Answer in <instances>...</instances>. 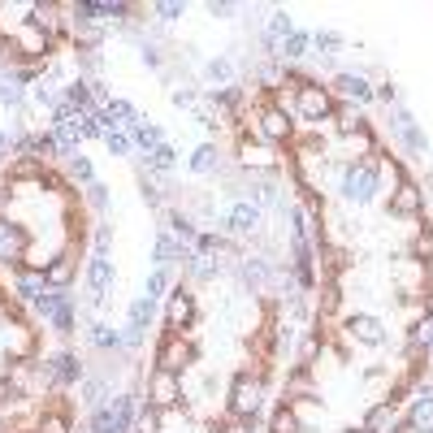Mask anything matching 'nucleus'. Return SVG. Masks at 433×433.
Instances as JSON below:
<instances>
[{
  "mask_svg": "<svg viewBox=\"0 0 433 433\" xmlns=\"http://www.w3.org/2000/svg\"><path fill=\"white\" fill-rule=\"evenodd\" d=\"M308 44H312V39L303 35V30H295V35L282 44V52H286V57H303V48H308Z\"/></svg>",
  "mask_w": 433,
  "mask_h": 433,
  "instance_id": "obj_27",
  "label": "nucleus"
},
{
  "mask_svg": "<svg viewBox=\"0 0 433 433\" xmlns=\"http://www.w3.org/2000/svg\"><path fill=\"white\" fill-rule=\"evenodd\" d=\"M148 165H152V169H169V165H173V148H169V143L152 148V152H148Z\"/></svg>",
  "mask_w": 433,
  "mask_h": 433,
  "instance_id": "obj_25",
  "label": "nucleus"
},
{
  "mask_svg": "<svg viewBox=\"0 0 433 433\" xmlns=\"http://www.w3.org/2000/svg\"><path fill=\"white\" fill-rule=\"evenodd\" d=\"M48 282H52V286H66L70 278H74V264L70 260H57V264H48V273H44Z\"/></svg>",
  "mask_w": 433,
  "mask_h": 433,
  "instance_id": "obj_20",
  "label": "nucleus"
},
{
  "mask_svg": "<svg viewBox=\"0 0 433 433\" xmlns=\"http://www.w3.org/2000/svg\"><path fill=\"white\" fill-rule=\"evenodd\" d=\"M13 394H18L13 386H0V403H5V398H13Z\"/></svg>",
  "mask_w": 433,
  "mask_h": 433,
  "instance_id": "obj_51",
  "label": "nucleus"
},
{
  "mask_svg": "<svg viewBox=\"0 0 433 433\" xmlns=\"http://www.w3.org/2000/svg\"><path fill=\"white\" fill-rule=\"evenodd\" d=\"M91 204H108V191L100 182H91Z\"/></svg>",
  "mask_w": 433,
  "mask_h": 433,
  "instance_id": "obj_49",
  "label": "nucleus"
},
{
  "mask_svg": "<svg viewBox=\"0 0 433 433\" xmlns=\"http://www.w3.org/2000/svg\"><path fill=\"white\" fill-rule=\"evenodd\" d=\"M0 148H5V135H0Z\"/></svg>",
  "mask_w": 433,
  "mask_h": 433,
  "instance_id": "obj_53",
  "label": "nucleus"
},
{
  "mask_svg": "<svg viewBox=\"0 0 433 433\" xmlns=\"http://www.w3.org/2000/svg\"><path fill=\"white\" fill-rule=\"evenodd\" d=\"M83 398H87L91 407H100V398H104V386H100V381H87V386H83Z\"/></svg>",
  "mask_w": 433,
  "mask_h": 433,
  "instance_id": "obj_37",
  "label": "nucleus"
},
{
  "mask_svg": "<svg viewBox=\"0 0 433 433\" xmlns=\"http://www.w3.org/2000/svg\"><path fill=\"white\" fill-rule=\"evenodd\" d=\"M104 139H108V152H113V156H126V152H131V139H126V135H117V131H108Z\"/></svg>",
  "mask_w": 433,
  "mask_h": 433,
  "instance_id": "obj_31",
  "label": "nucleus"
},
{
  "mask_svg": "<svg viewBox=\"0 0 433 433\" xmlns=\"http://www.w3.org/2000/svg\"><path fill=\"white\" fill-rule=\"evenodd\" d=\"M87 282H91L95 299H104V295H108V286H113V264H108V256H95V260H91Z\"/></svg>",
  "mask_w": 433,
  "mask_h": 433,
  "instance_id": "obj_6",
  "label": "nucleus"
},
{
  "mask_svg": "<svg viewBox=\"0 0 433 433\" xmlns=\"http://www.w3.org/2000/svg\"><path fill=\"white\" fill-rule=\"evenodd\" d=\"M169 226H173V234H178V238H195V230H191V221H182V217H173Z\"/></svg>",
  "mask_w": 433,
  "mask_h": 433,
  "instance_id": "obj_40",
  "label": "nucleus"
},
{
  "mask_svg": "<svg viewBox=\"0 0 433 433\" xmlns=\"http://www.w3.org/2000/svg\"><path fill=\"white\" fill-rule=\"evenodd\" d=\"M230 403H234V412L238 416H251L256 407H260V381H256V377H234V398H230Z\"/></svg>",
  "mask_w": 433,
  "mask_h": 433,
  "instance_id": "obj_4",
  "label": "nucleus"
},
{
  "mask_svg": "<svg viewBox=\"0 0 433 433\" xmlns=\"http://www.w3.org/2000/svg\"><path fill=\"white\" fill-rule=\"evenodd\" d=\"M273 433H299V416H295L291 407H282V412L273 416Z\"/></svg>",
  "mask_w": 433,
  "mask_h": 433,
  "instance_id": "obj_23",
  "label": "nucleus"
},
{
  "mask_svg": "<svg viewBox=\"0 0 433 433\" xmlns=\"http://www.w3.org/2000/svg\"><path fill=\"white\" fill-rule=\"evenodd\" d=\"M87 95H91V91H87V83H70V91H66V100H70V108H74V104H78V108H83V104H87Z\"/></svg>",
  "mask_w": 433,
  "mask_h": 433,
  "instance_id": "obj_33",
  "label": "nucleus"
},
{
  "mask_svg": "<svg viewBox=\"0 0 433 433\" xmlns=\"http://www.w3.org/2000/svg\"><path fill=\"white\" fill-rule=\"evenodd\" d=\"M260 131H264V139H286V135H291V122H286V113H282V108H269V113L260 117Z\"/></svg>",
  "mask_w": 433,
  "mask_h": 433,
  "instance_id": "obj_11",
  "label": "nucleus"
},
{
  "mask_svg": "<svg viewBox=\"0 0 433 433\" xmlns=\"http://www.w3.org/2000/svg\"><path fill=\"white\" fill-rule=\"evenodd\" d=\"M52 325H57V329H70V325H74V312H70V303H61V308H57Z\"/></svg>",
  "mask_w": 433,
  "mask_h": 433,
  "instance_id": "obj_38",
  "label": "nucleus"
},
{
  "mask_svg": "<svg viewBox=\"0 0 433 433\" xmlns=\"http://www.w3.org/2000/svg\"><path fill=\"white\" fill-rule=\"evenodd\" d=\"M70 169H74V178L91 182V160H87V156H70Z\"/></svg>",
  "mask_w": 433,
  "mask_h": 433,
  "instance_id": "obj_35",
  "label": "nucleus"
},
{
  "mask_svg": "<svg viewBox=\"0 0 433 433\" xmlns=\"http://www.w3.org/2000/svg\"><path fill=\"white\" fill-rule=\"evenodd\" d=\"M61 303H66V299H61V295H52V291H44V295H35V308H39V316H48V320H52V316H57V308H61Z\"/></svg>",
  "mask_w": 433,
  "mask_h": 433,
  "instance_id": "obj_22",
  "label": "nucleus"
},
{
  "mask_svg": "<svg viewBox=\"0 0 433 433\" xmlns=\"http://www.w3.org/2000/svg\"><path fill=\"white\" fill-rule=\"evenodd\" d=\"M152 403L156 407H173L178 403V373H165V368H160V373L152 377Z\"/></svg>",
  "mask_w": 433,
  "mask_h": 433,
  "instance_id": "obj_5",
  "label": "nucleus"
},
{
  "mask_svg": "<svg viewBox=\"0 0 433 433\" xmlns=\"http://www.w3.org/2000/svg\"><path fill=\"white\" fill-rule=\"evenodd\" d=\"M338 91L347 95V100H360V104L373 100V91H368V83H364L360 74H343V78H338Z\"/></svg>",
  "mask_w": 433,
  "mask_h": 433,
  "instance_id": "obj_13",
  "label": "nucleus"
},
{
  "mask_svg": "<svg viewBox=\"0 0 433 433\" xmlns=\"http://www.w3.org/2000/svg\"><path fill=\"white\" fill-rule=\"evenodd\" d=\"M373 191H377V169L373 165H351L347 169V178H343V195L347 200L364 204V200H373Z\"/></svg>",
  "mask_w": 433,
  "mask_h": 433,
  "instance_id": "obj_2",
  "label": "nucleus"
},
{
  "mask_svg": "<svg viewBox=\"0 0 433 433\" xmlns=\"http://www.w3.org/2000/svg\"><path fill=\"white\" fill-rule=\"evenodd\" d=\"M416 251H421V256H433V234H421V238H416Z\"/></svg>",
  "mask_w": 433,
  "mask_h": 433,
  "instance_id": "obj_47",
  "label": "nucleus"
},
{
  "mask_svg": "<svg viewBox=\"0 0 433 433\" xmlns=\"http://www.w3.org/2000/svg\"><path fill=\"white\" fill-rule=\"evenodd\" d=\"M131 416H135V398L122 394L113 407H100L91 416V433H131Z\"/></svg>",
  "mask_w": 433,
  "mask_h": 433,
  "instance_id": "obj_1",
  "label": "nucleus"
},
{
  "mask_svg": "<svg viewBox=\"0 0 433 433\" xmlns=\"http://www.w3.org/2000/svg\"><path fill=\"white\" fill-rule=\"evenodd\" d=\"M52 377H57V381H78V377H83V368H78L74 356H57V360H52Z\"/></svg>",
  "mask_w": 433,
  "mask_h": 433,
  "instance_id": "obj_17",
  "label": "nucleus"
},
{
  "mask_svg": "<svg viewBox=\"0 0 433 433\" xmlns=\"http://www.w3.org/2000/svg\"><path fill=\"white\" fill-rule=\"evenodd\" d=\"M191 360V347L186 343H178V338H169L165 347H160V368L165 373H182V364Z\"/></svg>",
  "mask_w": 433,
  "mask_h": 433,
  "instance_id": "obj_9",
  "label": "nucleus"
},
{
  "mask_svg": "<svg viewBox=\"0 0 433 433\" xmlns=\"http://www.w3.org/2000/svg\"><path fill=\"white\" fill-rule=\"evenodd\" d=\"M22 251H26V238L18 234V230H13L9 226V221H0V260H22Z\"/></svg>",
  "mask_w": 433,
  "mask_h": 433,
  "instance_id": "obj_7",
  "label": "nucleus"
},
{
  "mask_svg": "<svg viewBox=\"0 0 433 433\" xmlns=\"http://www.w3.org/2000/svg\"><path fill=\"white\" fill-rule=\"evenodd\" d=\"M213 251H221V243H217L213 234H204V238H200V256H213Z\"/></svg>",
  "mask_w": 433,
  "mask_h": 433,
  "instance_id": "obj_46",
  "label": "nucleus"
},
{
  "mask_svg": "<svg viewBox=\"0 0 433 433\" xmlns=\"http://www.w3.org/2000/svg\"><path fill=\"white\" fill-rule=\"evenodd\" d=\"M416 433H433V398H421V403L412 407V421H407Z\"/></svg>",
  "mask_w": 433,
  "mask_h": 433,
  "instance_id": "obj_16",
  "label": "nucleus"
},
{
  "mask_svg": "<svg viewBox=\"0 0 433 433\" xmlns=\"http://www.w3.org/2000/svg\"><path fill=\"white\" fill-rule=\"evenodd\" d=\"M299 117H308V122H320V117H329L334 113V104H329V95L320 91V87H299Z\"/></svg>",
  "mask_w": 433,
  "mask_h": 433,
  "instance_id": "obj_3",
  "label": "nucleus"
},
{
  "mask_svg": "<svg viewBox=\"0 0 433 433\" xmlns=\"http://www.w3.org/2000/svg\"><path fill=\"white\" fill-rule=\"evenodd\" d=\"M291 35H295V22L286 18V13H273V18H269V39H282L286 44Z\"/></svg>",
  "mask_w": 433,
  "mask_h": 433,
  "instance_id": "obj_19",
  "label": "nucleus"
},
{
  "mask_svg": "<svg viewBox=\"0 0 433 433\" xmlns=\"http://www.w3.org/2000/svg\"><path fill=\"white\" fill-rule=\"evenodd\" d=\"M0 104H9V108H18L22 104V91L13 87V83H0Z\"/></svg>",
  "mask_w": 433,
  "mask_h": 433,
  "instance_id": "obj_34",
  "label": "nucleus"
},
{
  "mask_svg": "<svg viewBox=\"0 0 433 433\" xmlns=\"http://www.w3.org/2000/svg\"><path fill=\"white\" fill-rule=\"evenodd\" d=\"M156 13H160V18H178V13H182V5H173V0H165V5H156Z\"/></svg>",
  "mask_w": 433,
  "mask_h": 433,
  "instance_id": "obj_43",
  "label": "nucleus"
},
{
  "mask_svg": "<svg viewBox=\"0 0 433 433\" xmlns=\"http://www.w3.org/2000/svg\"><path fill=\"white\" fill-rule=\"evenodd\" d=\"M44 433H70V429H66V421H61V416H48V421H44Z\"/></svg>",
  "mask_w": 433,
  "mask_h": 433,
  "instance_id": "obj_45",
  "label": "nucleus"
},
{
  "mask_svg": "<svg viewBox=\"0 0 433 433\" xmlns=\"http://www.w3.org/2000/svg\"><path fill=\"white\" fill-rule=\"evenodd\" d=\"M356 334H360V343H368V347H381V343H386L381 320H373V316H356Z\"/></svg>",
  "mask_w": 433,
  "mask_h": 433,
  "instance_id": "obj_15",
  "label": "nucleus"
},
{
  "mask_svg": "<svg viewBox=\"0 0 433 433\" xmlns=\"http://www.w3.org/2000/svg\"><path fill=\"white\" fill-rule=\"evenodd\" d=\"M173 104H178V108H186V104H195V95H191V91L182 87V91H173Z\"/></svg>",
  "mask_w": 433,
  "mask_h": 433,
  "instance_id": "obj_48",
  "label": "nucleus"
},
{
  "mask_svg": "<svg viewBox=\"0 0 433 433\" xmlns=\"http://www.w3.org/2000/svg\"><path fill=\"white\" fill-rule=\"evenodd\" d=\"M135 143H139V148H160V131H156V126L135 122Z\"/></svg>",
  "mask_w": 433,
  "mask_h": 433,
  "instance_id": "obj_21",
  "label": "nucleus"
},
{
  "mask_svg": "<svg viewBox=\"0 0 433 433\" xmlns=\"http://www.w3.org/2000/svg\"><path fill=\"white\" fill-rule=\"evenodd\" d=\"M390 213H398V217H412V213H421V191H416L412 182H403L390 195Z\"/></svg>",
  "mask_w": 433,
  "mask_h": 433,
  "instance_id": "obj_8",
  "label": "nucleus"
},
{
  "mask_svg": "<svg viewBox=\"0 0 433 433\" xmlns=\"http://www.w3.org/2000/svg\"><path fill=\"white\" fill-rule=\"evenodd\" d=\"M165 286H169V278H165V269H156V273L148 278V299H156L160 291H165Z\"/></svg>",
  "mask_w": 433,
  "mask_h": 433,
  "instance_id": "obj_36",
  "label": "nucleus"
},
{
  "mask_svg": "<svg viewBox=\"0 0 433 433\" xmlns=\"http://www.w3.org/2000/svg\"><path fill=\"white\" fill-rule=\"evenodd\" d=\"M386 425H390V407H373L368 412V433H381Z\"/></svg>",
  "mask_w": 433,
  "mask_h": 433,
  "instance_id": "obj_29",
  "label": "nucleus"
},
{
  "mask_svg": "<svg viewBox=\"0 0 433 433\" xmlns=\"http://www.w3.org/2000/svg\"><path fill=\"white\" fill-rule=\"evenodd\" d=\"M320 48H338V35H334V30H316V35H312Z\"/></svg>",
  "mask_w": 433,
  "mask_h": 433,
  "instance_id": "obj_44",
  "label": "nucleus"
},
{
  "mask_svg": "<svg viewBox=\"0 0 433 433\" xmlns=\"http://www.w3.org/2000/svg\"><path fill=\"white\" fill-rule=\"evenodd\" d=\"M234 70H230V61H208V78H213V83H226Z\"/></svg>",
  "mask_w": 433,
  "mask_h": 433,
  "instance_id": "obj_32",
  "label": "nucleus"
},
{
  "mask_svg": "<svg viewBox=\"0 0 433 433\" xmlns=\"http://www.w3.org/2000/svg\"><path fill=\"white\" fill-rule=\"evenodd\" d=\"M91 338H95V347H117V343H122V334H117V329H108V325H95Z\"/></svg>",
  "mask_w": 433,
  "mask_h": 433,
  "instance_id": "obj_28",
  "label": "nucleus"
},
{
  "mask_svg": "<svg viewBox=\"0 0 433 433\" xmlns=\"http://www.w3.org/2000/svg\"><path fill=\"white\" fill-rule=\"evenodd\" d=\"M213 165H217V152H213V148H208V143H204V148H200L195 156H191V169H195V173H208Z\"/></svg>",
  "mask_w": 433,
  "mask_h": 433,
  "instance_id": "obj_24",
  "label": "nucleus"
},
{
  "mask_svg": "<svg viewBox=\"0 0 433 433\" xmlns=\"http://www.w3.org/2000/svg\"><path fill=\"white\" fill-rule=\"evenodd\" d=\"M108 243H113V230L100 226V234H95V247H100V256H108Z\"/></svg>",
  "mask_w": 433,
  "mask_h": 433,
  "instance_id": "obj_41",
  "label": "nucleus"
},
{
  "mask_svg": "<svg viewBox=\"0 0 433 433\" xmlns=\"http://www.w3.org/2000/svg\"><path fill=\"white\" fill-rule=\"evenodd\" d=\"M260 200H264V204H278V186L264 182V186H260Z\"/></svg>",
  "mask_w": 433,
  "mask_h": 433,
  "instance_id": "obj_50",
  "label": "nucleus"
},
{
  "mask_svg": "<svg viewBox=\"0 0 433 433\" xmlns=\"http://www.w3.org/2000/svg\"><path fill=\"white\" fill-rule=\"evenodd\" d=\"M173 256H178V243H173V238H165V234H160V238H156V264L165 269V264L173 260Z\"/></svg>",
  "mask_w": 433,
  "mask_h": 433,
  "instance_id": "obj_26",
  "label": "nucleus"
},
{
  "mask_svg": "<svg viewBox=\"0 0 433 433\" xmlns=\"http://www.w3.org/2000/svg\"><path fill=\"white\" fill-rule=\"evenodd\" d=\"M148 316H152V299L143 295V299H135V303H131V329H139V334H143V329H148Z\"/></svg>",
  "mask_w": 433,
  "mask_h": 433,
  "instance_id": "obj_18",
  "label": "nucleus"
},
{
  "mask_svg": "<svg viewBox=\"0 0 433 433\" xmlns=\"http://www.w3.org/2000/svg\"><path fill=\"white\" fill-rule=\"evenodd\" d=\"M191 316H195V303H191V295H186V291H173V299H169V320H173V325H186Z\"/></svg>",
  "mask_w": 433,
  "mask_h": 433,
  "instance_id": "obj_14",
  "label": "nucleus"
},
{
  "mask_svg": "<svg viewBox=\"0 0 433 433\" xmlns=\"http://www.w3.org/2000/svg\"><path fill=\"white\" fill-rule=\"evenodd\" d=\"M256 226H260V208H256V204H234V208H230V230L251 234Z\"/></svg>",
  "mask_w": 433,
  "mask_h": 433,
  "instance_id": "obj_10",
  "label": "nucleus"
},
{
  "mask_svg": "<svg viewBox=\"0 0 433 433\" xmlns=\"http://www.w3.org/2000/svg\"><path fill=\"white\" fill-rule=\"evenodd\" d=\"M18 295H22V299H30V303H35V295H39V286H35V282H30V278H22V282H18Z\"/></svg>",
  "mask_w": 433,
  "mask_h": 433,
  "instance_id": "obj_42",
  "label": "nucleus"
},
{
  "mask_svg": "<svg viewBox=\"0 0 433 433\" xmlns=\"http://www.w3.org/2000/svg\"><path fill=\"white\" fill-rule=\"evenodd\" d=\"M230 433H251V429H247V425H234V429H230Z\"/></svg>",
  "mask_w": 433,
  "mask_h": 433,
  "instance_id": "obj_52",
  "label": "nucleus"
},
{
  "mask_svg": "<svg viewBox=\"0 0 433 433\" xmlns=\"http://www.w3.org/2000/svg\"><path fill=\"white\" fill-rule=\"evenodd\" d=\"M160 429V407H148L139 416V433H156Z\"/></svg>",
  "mask_w": 433,
  "mask_h": 433,
  "instance_id": "obj_30",
  "label": "nucleus"
},
{
  "mask_svg": "<svg viewBox=\"0 0 433 433\" xmlns=\"http://www.w3.org/2000/svg\"><path fill=\"white\" fill-rule=\"evenodd\" d=\"M100 117H104V131H113V126H122V122H131V126H135V108L126 104V100H108Z\"/></svg>",
  "mask_w": 433,
  "mask_h": 433,
  "instance_id": "obj_12",
  "label": "nucleus"
},
{
  "mask_svg": "<svg viewBox=\"0 0 433 433\" xmlns=\"http://www.w3.org/2000/svg\"><path fill=\"white\" fill-rule=\"evenodd\" d=\"M191 273H195V278H213V273H217V264H208L204 256H195V264H191Z\"/></svg>",
  "mask_w": 433,
  "mask_h": 433,
  "instance_id": "obj_39",
  "label": "nucleus"
}]
</instances>
